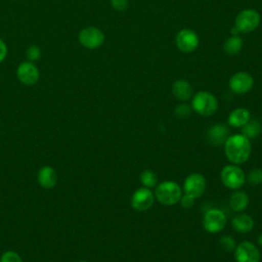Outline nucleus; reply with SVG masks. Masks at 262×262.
I'll list each match as a JSON object with an SVG mask.
<instances>
[{"label":"nucleus","mask_w":262,"mask_h":262,"mask_svg":"<svg viewBox=\"0 0 262 262\" xmlns=\"http://www.w3.org/2000/svg\"><path fill=\"white\" fill-rule=\"evenodd\" d=\"M252 151L250 139L243 134L229 135L224 143V152L227 160L234 164L239 165L246 163Z\"/></svg>","instance_id":"f257e3e1"},{"label":"nucleus","mask_w":262,"mask_h":262,"mask_svg":"<svg viewBox=\"0 0 262 262\" xmlns=\"http://www.w3.org/2000/svg\"><path fill=\"white\" fill-rule=\"evenodd\" d=\"M155 199L165 206H172L178 203L182 196L181 187L177 182L166 180L158 183L154 192Z\"/></svg>","instance_id":"f03ea898"},{"label":"nucleus","mask_w":262,"mask_h":262,"mask_svg":"<svg viewBox=\"0 0 262 262\" xmlns=\"http://www.w3.org/2000/svg\"><path fill=\"white\" fill-rule=\"evenodd\" d=\"M191 108L199 115L209 117L218 110L217 98L208 91H200L192 97Z\"/></svg>","instance_id":"7ed1b4c3"},{"label":"nucleus","mask_w":262,"mask_h":262,"mask_svg":"<svg viewBox=\"0 0 262 262\" xmlns=\"http://www.w3.org/2000/svg\"><path fill=\"white\" fill-rule=\"evenodd\" d=\"M220 177L222 183L229 189H239L246 182L245 172L234 164L223 167Z\"/></svg>","instance_id":"20e7f679"},{"label":"nucleus","mask_w":262,"mask_h":262,"mask_svg":"<svg viewBox=\"0 0 262 262\" xmlns=\"http://www.w3.org/2000/svg\"><path fill=\"white\" fill-rule=\"evenodd\" d=\"M261 16L254 9L242 10L235 18V29L238 33H251L260 25Z\"/></svg>","instance_id":"39448f33"},{"label":"nucleus","mask_w":262,"mask_h":262,"mask_svg":"<svg viewBox=\"0 0 262 262\" xmlns=\"http://www.w3.org/2000/svg\"><path fill=\"white\" fill-rule=\"evenodd\" d=\"M227 219L223 211L211 209L206 212L203 218V226L209 233H217L224 229Z\"/></svg>","instance_id":"423d86ee"},{"label":"nucleus","mask_w":262,"mask_h":262,"mask_svg":"<svg viewBox=\"0 0 262 262\" xmlns=\"http://www.w3.org/2000/svg\"><path fill=\"white\" fill-rule=\"evenodd\" d=\"M80 44L87 49H96L104 42V35L101 30L95 27H87L79 33Z\"/></svg>","instance_id":"0eeeda50"},{"label":"nucleus","mask_w":262,"mask_h":262,"mask_svg":"<svg viewBox=\"0 0 262 262\" xmlns=\"http://www.w3.org/2000/svg\"><path fill=\"white\" fill-rule=\"evenodd\" d=\"M184 193L193 199H198L204 194L206 190V179L200 173L189 174L183 182Z\"/></svg>","instance_id":"6e6552de"},{"label":"nucleus","mask_w":262,"mask_h":262,"mask_svg":"<svg viewBox=\"0 0 262 262\" xmlns=\"http://www.w3.org/2000/svg\"><path fill=\"white\" fill-rule=\"evenodd\" d=\"M199 36L195 32L189 29H183L179 31L175 38V44L177 48L182 52H192L199 46Z\"/></svg>","instance_id":"1a4fd4ad"},{"label":"nucleus","mask_w":262,"mask_h":262,"mask_svg":"<svg viewBox=\"0 0 262 262\" xmlns=\"http://www.w3.org/2000/svg\"><path fill=\"white\" fill-rule=\"evenodd\" d=\"M155 202V194L147 187H140L136 189L131 198V206L134 210L142 212L148 210Z\"/></svg>","instance_id":"9d476101"},{"label":"nucleus","mask_w":262,"mask_h":262,"mask_svg":"<svg viewBox=\"0 0 262 262\" xmlns=\"http://www.w3.org/2000/svg\"><path fill=\"white\" fill-rule=\"evenodd\" d=\"M234 258L236 262H259L260 252L253 243L245 241L236 245Z\"/></svg>","instance_id":"9b49d317"},{"label":"nucleus","mask_w":262,"mask_h":262,"mask_svg":"<svg viewBox=\"0 0 262 262\" xmlns=\"http://www.w3.org/2000/svg\"><path fill=\"white\" fill-rule=\"evenodd\" d=\"M254 85L253 77L247 72H238L229 79V88L235 94H245L249 92Z\"/></svg>","instance_id":"f8f14e48"},{"label":"nucleus","mask_w":262,"mask_h":262,"mask_svg":"<svg viewBox=\"0 0 262 262\" xmlns=\"http://www.w3.org/2000/svg\"><path fill=\"white\" fill-rule=\"evenodd\" d=\"M18 80L25 85H34L38 82L40 74L38 68L31 61H23L16 70Z\"/></svg>","instance_id":"ddd939ff"},{"label":"nucleus","mask_w":262,"mask_h":262,"mask_svg":"<svg viewBox=\"0 0 262 262\" xmlns=\"http://www.w3.org/2000/svg\"><path fill=\"white\" fill-rule=\"evenodd\" d=\"M207 140L210 142V144L219 146L225 143L226 139L229 136V129L227 128L226 125L222 123H217L211 126L207 130Z\"/></svg>","instance_id":"4468645a"},{"label":"nucleus","mask_w":262,"mask_h":262,"mask_svg":"<svg viewBox=\"0 0 262 262\" xmlns=\"http://www.w3.org/2000/svg\"><path fill=\"white\" fill-rule=\"evenodd\" d=\"M231 226L236 232L247 233V232H250L254 228L255 222L250 215L242 213V214L235 215L232 218Z\"/></svg>","instance_id":"2eb2a0df"},{"label":"nucleus","mask_w":262,"mask_h":262,"mask_svg":"<svg viewBox=\"0 0 262 262\" xmlns=\"http://www.w3.org/2000/svg\"><path fill=\"white\" fill-rule=\"evenodd\" d=\"M251 119L250 111L246 107L234 108L228 116V125L234 128H242Z\"/></svg>","instance_id":"dca6fc26"},{"label":"nucleus","mask_w":262,"mask_h":262,"mask_svg":"<svg viewBox=\"0 0 262 262\" xmlns=\"http://www.w3.org/2000/svg\"><path fill=\"white\" fill-rule=\"evenodd\" d=\"M173 95L180 101H186L192 96V87L186 80L180 79L172 85Z\"/></svg>","instance_id":"f3484780"},{"label":"nucleus","mask_w":262,"mask_h":262,"mask_svg":"<svg viewBox=\"0 0 262 262\" xmlns=\"http://www.w3.org/2000/svg\"><path fill=\"white\" fill-rule=\"evenodd\" d=\"M57 181V174L55 170L49 166L40 169L38 173V182L44 188H51Z\"/></svg>","instance_id":"a211bd4d"},{"label":"nucleus","mask_w":262,"mask_h":262,"mask_svg":"<svg viewBox=\"0 0 262 262\" xmlns=\"http://www.w3.org/2000/svg\"><path fill=\"white\" fill-rule=\"evenodd\" d=\"M249 205V195L243 191L236 189L230 194L229 206L235 212H243Z\"/></svg>","instance_id":"6ab92c4d"},{"label":"nucleus","mask_w":262,"mask_h":262,"mask_svg":"<svg viewBox=\"0 0 262 262\" xmlns=\"http://www.w3.org/2000/svg\"><path fill=\"white\" fill-rule=\"evenodd\" d=\"M262 130V126L260 122L256 119H250L247 124L242 127V134L247 138H255L257 137Z\"/></svg>","instance_id":"aec40b11"},{"label":"nucleus","mask_w":262,"mask_h":262,"mask_svg":"<svg viewBox=\"0 0 262 262\" xmlns=\"http://www.w3.org/2000/svg\"><path fill=\"white\" fill-rule=\"evenodd\" d=\"M243 47V39L237 35H232L229 37L223 45L224 51L229 55H234L242 50Z\"/></svg>","instance_id":"412c9836"},{"label":"nucleus","mask_w":262,"mask_h":262,"mask_svg":"<svg viewBox=\"0 0 262 262\" xmlns=\"http://www.w3.org/2000/svg\"><path fill=\"white\" fill-rule=\"evenodd\" d=\"M140 182L144 187L152 188L158 184V176L151 170H144L140 173Z\"/></svg>","instance_id":"4be33fe9"},{"label":"nucleus","mask_w":262,"mask_h":262,"mask_svg":"<svg viewBox=\"0 0 262 262\" xmlns=\"http://www.w3.org/2000/svg\"><path fill=\"white\" fill-rule=\"evenodd\" d=\"M219 247L225 252H234L236 248L235 239L230 235H222L219 239Z\"/></svg>","instance_id":"5701e85b"},{"label":"nucleus","mask_w":262,"mask_h":262,"mask_svg":"<svg viewBox=\"0 0 262 262\" xmlns=\"http://www.w3.org/2000/svg\"><path fill=\"white\" fill-rule=\"evenodd\" d=\"M246 181H248L252 186H258L262 183V170L259 168L252 169L246 176Z\"/></svg>","instance_id":"b1692460"},{"label":"nucleus","mask_w":262,"mask_h":262,"mask_svg":"<svg viewBox=\"0 0 262 262\" xmlns=\"http://www.w3.org/2000/svg\"><path fill=\"white\" fill-rule=\"evenodd\" d=\"M191 106L185 104V103H181L178 104L175 108H174V115L178 118V119H187L190 114H191Z\"/></svg>","instance_id":"393cba45"},{"label":"nucleus","mask_w":262,"mask_h":262,"mask_svg":"<svg viewBox=\"0 0 262 262\" xmlns=\"http://www.w3.org/2000/svg\"><path fill=\"white\" fill-rule=\"evenodd\" d=\"M27 58L29 61L33 62V61H36L40 58V55H41V49L39 46L37 45H31L28 47L27 49Z\"/></svg>","instance_id":"a878e982"},{"label":"nucleus","mask_w":262,"mask_h":262,"mask_svg":"<svg viewBox=\"0 0 262 262\" xmlns=\"http://www.w3.org/2000/svg\"><path fill=\"white\" fill-rule=\"evenodd\" d=\"M0 262H21V259L15 252L8 251L1 256Z\"/></svg>","instance_id":"bb28decb"},{"label":"nucleus","mask_w":262,"mask_h":262,"mask_svg":"<svg viewBox=\"0 0 262 262\" xmlns=\"http://www.w3.org/2000/svg\"><path fill=\"white\" fill-rule=\"evenodd\" d=\"M111 5L114 9L123 11L128 6V0H111Z\"/></svg>","instance_id":"cd10ccee"},{"label":"nucleus","mask_w":262,"mask_h":262,"mask_svg":"<svg viewBox=\"0 0 262 262\" xmlns=\"http://www.w3.org/2000/svg\"><path fill=\"white\" fill-rule=\"evenodd\" d=\"M179 202H180V205H181L183 208L188 209V208H190V207L193 206V204H194V199L191 198L190 195H187V194L184 193V195L181 196V199H180Z\"/></svg>","instance_id":"c85d7f7f"},{"label":"nucleus","mask_w":262,"mask_h":262,"mask_svg":"<svg viewBox=\"0 0 262 262\" xmlns=\"http://www.w3.org/2000/svg\"><path fill=\"white\" fill-rule=\"evenodd\" d=\"M7 55V46L3 40L0 39V62H2Z\"/></svg>","instance_id":"c756f323"},{"label":"nucleus","mask_w":262,"mask_h":262,"mask_svg":"<svg viewBox=\"0 0 262 262\" xmlns=\"http://www.w3.org/2000/svg\"><path fill=\"white\" fill-rule=\"evenodd\" d=\"M257 242H258V244L262 247V233H260V234L258 235V237H257Z\"/></svg>","instance_id":"7c9ffc66"},{"label":"nucleus","mask_w":262,"mask_h":262,"mask_svg":"<svg viewBox=\"0 0 262 262\" xmlns=\"http://www.w3.org/2000/svg\"><path fill=\"white\" fill-rule=\"evenodd\" d=\"M80 262H86V261H80Z\"/></svg>","instance_id":"2f4dec72"}]
</instances>
